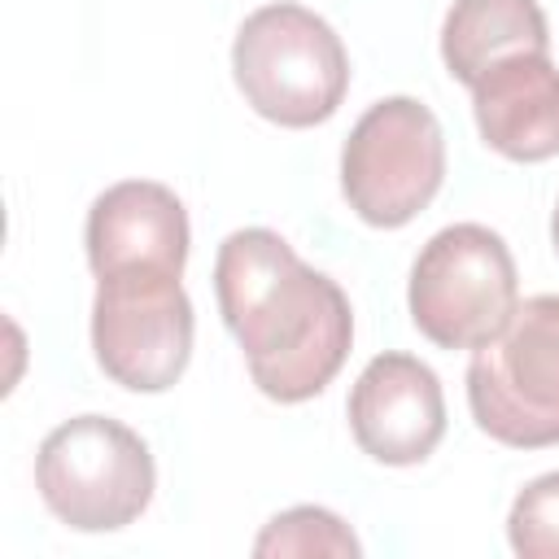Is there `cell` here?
Segmentation results:
<instances>
[{
  "label": "cell",
  "instance_id": "cell-1",
  "mask_svg": "<svg viewBox=\"0 0 559 559\" xmlns=\"http://www.w3.org/2000/svg\"><path fill=\"white\" fill-rule=\"evenodd\" d=\"M214 293L253 384L271 402H310L349 358V297L271 227H240L218 245Z\"/></svg>",
  "mask_w": 559,
  "mask_h": 559
},
{
  "label": "cell",
  "instance_id": "cell-2",
  "mask_svg": "<svg viewBox=\"0 0 559 559\" xmlns=\"http://www.w3.org/2000/svg\"><path fill=\"white\" fill-rule=\"evenodd\" d=\"M231 74L245 105L275 127H319L349 92L341 35L306 4L253 9L231 44Z\"/></svg>",
  "mask_w": 559,
  "mask_h": 559
},
{
  "label": "cell",
  "instance_id": "cell-3",
  "mask_svg": "<svg viewBox=\"0 0 559 559\" xmlns=\"http://www.w3.org/2000/svg\"><path fill=\"white\" fill-rule=\"evenodd\" d=\"M35 489L74 533H114L144 515L157 489V467L144 437L127 424L109 415H74L39 441Z\"/></svg>",
  "mask_w": 559,
  "mask_h": 559
},
{
  "label": "cell",
  "instance_id": "cell-4",
  "mask_svg": "<svg viewBox=\"0 0 559 559\" xmlns=\"http://www.w3.org/2000/svg\"><path fill=\"white\" fill-rule=\"evenodd\" d=\"M411 323L441 349L489 345L520 306V275L507 240L485 223L441 227L411 266Z\"/></svg>",
  "mask_w": 559,
  "mask_h": 559
},
{
  "label": "cell",
  "instance_id": "cell-5",
  "mask_svg": "<svg viewBox=\"0 0 559 559\" xmlns=\"http://www.w3.org/2000/svg\"><path fill=\"white\" fill-rule=\"evenodd\" d=\"M467 406L476 428L511 450L559 445V293L520 301L511 323L472 349Z\"/></svg>",
  "mask_w": 559,
  "mask_h": 559
},
{
  "label": "cell",
  "instance_id": "cell-6",
  "mask_svg": "<svg viewBox=\"0 0 559 559\" xmlns=\"http://www.w3.org/2000/svg\"><path fill=\"white\" fill-rule=\"evenodd\" d=\"M445 179V135L415 96L376 100L341 148V192L367 227H406Z\"/></svg>",
  "mask_w": 559,
  "mask_h": 559
},
{
  "label": "cell",
  "instance_id": "cell-7",
  "mask_svg": "<svg viewBox=\"0 0 559 559\" xmlns=\"http://www.w3.org/2000/svg\"><path fill=\"white\" fill-rule=\"evenodd\" d=\"M192 301L175 275L96 280L92 354L100 371L131 393H166L192 358Z\"/></svg>",
  "mask_w": 559,
  "mask_h": 559
},
{
  "label": "cell",
  "instance_id": "cell-8",
  "mask_svg": "<svg viewBox=\"0 0 559 559\" xmlns=\"http://www.w3.org/2000/svg\"><path fill=\"white\" fill-rule=\"evenodd\" d=\"M358 450L384 467L424 463L445 437V393L428 362L411 354H376L345 402Z\"/></svg>",
  "mask_w": 559,
  "mask_h": 559
},
{
  "label": "cell",
  "instance_id": "cell-9",
  "mask_svg": "<svg viewBox=\"0 0 559 559\" xmlns=\"http://www.w3.org/2000/svg\"><path fill=\"white\" fill-rule=\"evenodd\" d=\"M87 266L96 280L114 275H183L192 227L183 201L153 179H122L87 210Z\"/></svg>",
  "mask_w": 559,
  "mask_h": 559
},
{
  "label": "cell",
  "instance_id": "cell-10",
  "mask_svg": "<svg viewBox=\"0 0 559 559\" xmlns=\"http://www.w3.org/2000/svg\"><path fill=\"white\" fill-rule=\"evenodd\" d=\"M480 140L507 162H546L559 153V66L550 52H515L472 83Z\"/></svg>",
  "mask_w": 559,
  "mask_h": 559
},
{
  "label": "cell",
  "instance_id": "cell-11",
  "mask_svg": "<svg viewBox=\"0 0 559 559\" xmlns=\"http://www.w3.org/2000/svg\"><path fill=\"white\" fill-rule=\"evenodd\" d=\"M546 48L550 26L537 0H454L441 22V61L467 87L502 57Z\"/></svg>",
  "mask_w": 559,
  "mask_h": 559
},
{
  "label": "cell",
  "instance_id": "cell-12",
  "mask_svg": "<svg viewBox=\"0 0 559 559\" xmlns=\"http://www.w3.org/2000/svg\"><path fill=\"white\" fill-rule=\"evenodd\" d=\"M253 555L275 559V555H336V559H358L362 546L349 533V524L341 515H332L328 507H288L275 520H266V528L253 542Z\"/></svg>",
  "mask_w": 559,
  "mask_h": 559
},
{
  "label": "cell",
  "instance_id": "cell-13",
  "mask_svg": "<svg viewBox=\"0 0 559 559\" xmlns=\"http://www.w3.org/2000/svg\"><path fill=\"white\" fill-rule=\"evenodd\" d=\"M507 542L520 559H559V472L533 476L515 493Z\"/></svg>",
  "mask_w": 559,
  "mask_h": 559
},
{
  "label": "cell",
  "instance_id": "cell-14",
  "mask_svg": "<svg viewBox=\"0 0 559 559\" xmlns=\"http://www.w3.org/2000/svg\"><path fill=\"white\" fill-rule=\"evenodd\" d=\"M550 240H555V253H559V205H555V214H550Z\"/></svg>",
  "mask_w": 559,
  "mask_h": 559
}]
</instances>
